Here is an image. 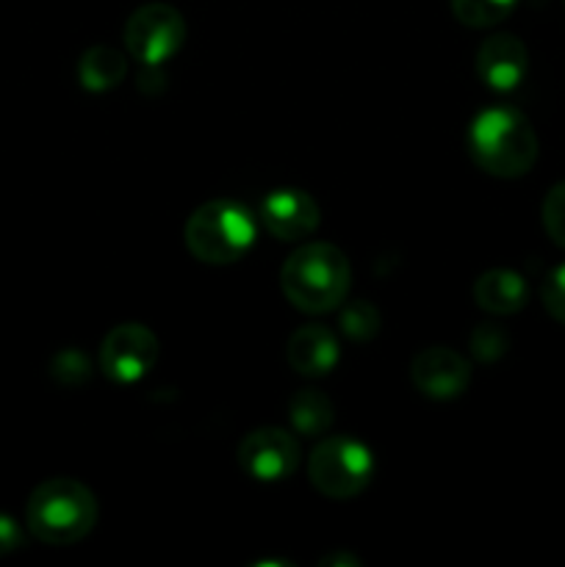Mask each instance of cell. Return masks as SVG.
<instances>
[{
    "mask_svg": "<svg viewBox=\"0 0 565 567\" xmlns=\"http://www.w3.org/2000/svg\"><path fill=\"white\" fill-rule=\"evenodd\" d=\"M469 155L485 175L515 181L530 175L535 166L541 144L532 122L510 105H491L471 120Z\"/></svg>",
    "mask_w": 565,
    "mask_h": 567,
    "instance_id": "obj_1",
    "label": "cell"
},
{
    "mask_svg": "<svg viewBox=\"0 0 565 567\" xmlns=\"http://www.w3.org/2000/svg\"><path fill=\"white\" fill-rule=\"evenodd\" d=\"M352 286V266L347 255L327 241H310L286 258L280 288L288 302L310 316L341 308Z\"/></svg>",
    "mask_w": 565,
    "mask_h": 567,
    "instance_id": "obj_2",
    "label": "cell"
},
{
    "mask_svg": "<svg viewBox=\"0 0 565 567\" xmlns=\"http://www.w3.org/2000/svg\"><path fill=\"white\" fill-rule=\"evenodd\" d=\"M94 493L72 476H53L33 487L25 504V524L44 546H75L97 526Z\"/></svg>",
    "mask_w": 565,
    "mask_h": 567,
    "instance_id": "obj_3",
    "label": "cell"
},
{
    "mask_svg": "<svg viewBox=\"0 0 565 567\" xmlns=\"http://www.w3.org/2000/svg\"><path fill=\"white\" fill-rule=\"evenodd\" d=\"M258 219L247 205L233 199H210L199 205L183 227L186 249L208 266H227L242 260L253 249Z\"/></svg>",
    "mask_w": 565,
    "mask_h": 567,
    "instance_id": "obj_4",
    "label": "cell"
},
{
    "mask_svg": "<svg viewBox=\"0 0 565 567\" xmlns=\"http://www.w3.org/2000/svg\"><path fill=\"white\" fill-rule=\"evenodd\" d=\"M310 485L327 498L347 502L360 496L374 476V454L358 437H325L308 457Z\"/></svg>",
    "mask_w": 565,
    "mask_h": 567,
    "instance_id": "obj_5",
    "label": "cell"
},
{
    "mask_svg": "<svg viewBox=\"0 0 565 567\" xmlns=\"http://www.w3.org/2000/svg\"><path fill=\"white\" fill-rule=\"evenodd\" d=\"M125 48L138 64L161 66L186 42V20L170 3L138 6L125 22Z\"/></svg>",
    "mask_w": 565,
    "mask_h": 567,
    "instance_id": "obj_6",
    "label": "cell"
},
{
    "mask_svg": "<svg viewBox=\"0 0 565 567\" xmlns=\"http://www.w3.org/2000/svg\"><path fill=\"white\" fill-rule=\"evenodd\" d=\"M158 360V338L144 324H120L103 338L100 369L116 385H133Z\"/></svg>",
    "mask_w": 565,
    "mask_h": 567,
    "instance_id": "obj_7",
    "label": "cell"
},
{
    "mask_svg": "<svg viewBox=\"0 0 565 567\" xmlns=\"http://www.w3.org/2000/svg\"><path fill=\"white\" fill-rule=\"evenodd\" d=\"M238 465L258 482H282L299 468L302 452L291 432L280 426H260L238 443Z\"/></svg>",
    "mask_w": 565,
    "mask_h": 567,
    "instance_id": "obj_8",
    "label": "cell"
},
{
    "mask_svg": "<svg viewBox=\"0 0 565 567\" xmlns=\"http://www.w3.org/2000/svg\"><path fill=\"white\" fill-rule=\"evenodd\" d=\"M260 225L280 241H305L319 230V203L302 188H275L260 199Z\"/></svg>",
    "mask_w": 565,
    "mask_h": 567,
    "instance_id": "obj_9",
    "label": "cell"
},
{
    "mask_svg": "<svg viewBox=\"0 0 565 567\" xmlns=\"http://www.w3.org/2000/svg\"><path fill=\"white\" fill-rule=\"evenodd\" d=\"M410 380L419 393L446 402L465 393L471 382V363L449 347H427L413 358Z\"/></svg>",
    "mask_w": 565,
    "mask_h": 567,
    "instance_id": "obj_10",
    "label": "cell"
},
{
    "mask_svg": "<svg viewBox=\"0 0 565 567\" xmlns=\"http://www.w3.org/2000/svg\"><path fill=\"white\" fill-rule=\"evenodd\" d=\"M476 78L493 92H513L530 72V50L513 33H493L476 50Z\"/></svg>",
    "mask_w": 565,
    "mask_h": 567,
    "instance_id": "obj_11",
    "label": "cell"
},
{
    "mask_svg": "<svg viewBox=\"0 0 565 567\" xmlns=\"http://www.w3.org/2000/svg\"><path fill=\"white\" fill-rule=\"evenodd\" d=\"M341 358L336 332L325 324H305L288 338L286 360L297 374L302 377H325L330 374Z\"/></svg>",
    "mask_w": 565,
    "mask_h": 567,
    "instance_id": "obj_12",
    "label": "cell"
},
{
    "mask_svg": "<svg viewBox=\"0 0 565 567\" xmlns=\"http://www.w3.org/2000/svg\"><path fill=\"white\" fill-rule=\"evenodd\" d=\"M474 302L491 316H513L530 302V286L513 269H487L476 277Z\"/></svg>",
    "mask_w": 565,
    "mask_h": 567,
    "instance_id": "obj_13",
    "label": "cell"
},
{
    "mask_svg": "<svg viewBox=\"0 0 565 567\" xmlns=\"http://www.w3.org/2000/svg\"><path fill=\"white\" fill-rule=\"evenodd\" d=\"M127 75V59L116 48L94 44L78 61V81L89 92H111Z\"/></svg>",
    "mask_w": 565,
    "mask_h": 567,
    "instance_id": "obj_14",
    "label": "cell"
},
{
    "mask_svg": "<svg viewBox=\"0 0 565 567\" xmlns=\"http://www.w3.org/2000/svg\"><path fill=\"white\" fill-rule=\"evenodd\" d=\"M288 419L297 435L319 437L330 430L336 415H332V402L327 393H321L319 388H305L294 393L288 402Z\"/></svg>",
    "mask_w": 565,
    "mask_h": 567,
    "instance_id": "obj_15",
    "label": "cell"
},
{
    "mask_svg": "<svg viewBox=\"0 0 565 567\" xmlns=\"http://www.w3.org/2000/svg\"><path fill=\"white\" fill-rule=\"evenodd\" d=\"M454 20L469 28H493L507 20L518 0H449Z\"/></svg>",
    "mask_w": 565,
    "mask_h": 567,
    "instance_id": "obj_16",
    "label": "cell"
},
{
    "mask_svg": "<svg viewBox=\"0 0 565 567\" xmlns=\"http://www.w3.org/2000/svg\"><path fill=\"white\" fill-rule=\"evenodd\" d=\"M341 332L358 343L371 341V338L380 332V313H377L374 305L363 302V299L343 305L341 308Z\"/></svg>",
    "mask_w": 565,
    "mask_h": 567,
    "instance_id": "obj_17",
    "label": "cell"
},
{
    "mask_svg": "<svg viewBox=\"0 0 565 567\" xmlns=\"http://www.w3.org/2000/svg\"><path fill=\"white\" fill-rule=\"evenodd\" d=\"M541 221L546 236L552 238L557 247L565 249V181L554 183V186L548 188L546 197H543Z\"/></svg>",
    "mask_w": 565,
    "mask_h": 567,
    "instance_id": "obj_18",
    "label": "cell"
},
{
    "mask_svg": "<svg viewBox=\"0 0 565 567\" xmlns=\"http://www.w3.org/2000/svg\"><path fill=\"white\" fill-rule=\"evenodd\" d=\"M507 332L496 324H480L471 332V352L480 360H485V363L502 358L507 352Z\"/></svg>",
    "mask_w": 565,
    "mask_h": 567,
    "instance_id": "obj_19",
    "label": "cell"
},
{
    "mask_svg": "<svg viewBox=\"0 0 565 567\" xmlns=\"http://www.w3.org/2000/svg\"><path fill=\"white\" fill-rule=\"evenodd\" d=\"M541 299L546 313L552 316L554 321L565 324V264H559L557 269H552L546 275L541 286Z\"/></svg>",
    "mask_w": 565,
    "mask_h": 567,
    "instance_id": "obj_20",
    "label": "cell"
},
{
    "mask_svg": "<svg viewBox=\"0 0 565 567\" xmlns=\"http://www.w3.org/2000/svg\"><path fill=\"white\" fill-rule=\"evenodd\" d=\"M22 546H25V532H22V526L11 515L0 513V557L20 551Z\"/></svg>",
    "mask_w": 565,
    "mask_h": 567,
    "instance_id": "obj_21",
    "label": "cell"
},
{
    "mask_svg": "<svg viewBox=\"0 0 565 567\" xmlns=\"http://www.w3.org/2000/svg\"><path fill=\"white\" fill-rule=\"evenodd\" d=\"M55 365H61V382L66 380V374H78V380L81 382H86L89 380V360L83 358V354H78V352H64V354H59V363Z\"/></svg>",
    "mask_w": 565,
    "mask_h": 567,
    "instance_id": "obj_22",
    "label": "cell"
},
{
    "mask_svg": "<svg viewBox=\"0 0 565 567\" xmlns=\"http://www.w3.org/2000/svg\"><path fill=\"white\" fill-rule=\"evenodd\" d=\"M563 3H565V0H563Z\"/></svg>",
    "mask_w": 565,
    "mask_h": 567,
    "instance_id": "obj_23",
    "label": "cell"
}]
</instances>
